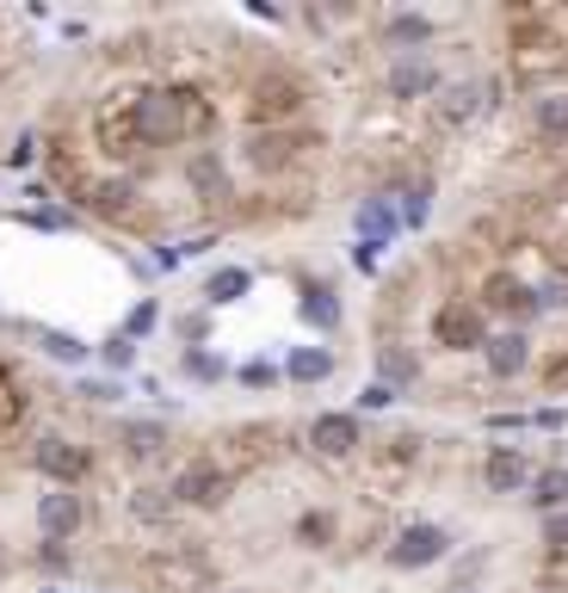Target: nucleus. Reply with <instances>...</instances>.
<instances>
[{
    "mask_svg": "<svg viewBox=\"0 0 568 593\" xmlns=\"http://www.w3.org/2000/svg\"><path fill=\"white\" fill-rule=\"evenodd\" d=\"M32 464H38V477L50 482V489H81V482L94 477V452L81 440H69V433H44V440L32 445Z\"/></svg>",
    "mask_w": 568,
    "mask_h": 593,
    "instance_id": "nucleus-1",
    "label": "nucleus"
},
{
    "mask_svg": "<svg viewBox=\"0 0 568 593\" xmlns=\"http://www.w3.org/2000/svg\"><path fill=\"white\" fill-rule=\"evenodd\" d=\"M452 556V532L445 526H408V532L390 544V569H402V575H415V569H433V563H445Z\"/></svg>",
    "mask_w": 568,
    "mask_h": 593,
    "instance_id": "nucleus-2",
    "label": "nucleus"
},
{
    "mask_svg": "<svg viewBox=\"0 0 568 593\" xmlns=\"http://www.w3.org/2000/svg\"><path fill=\"white\" fill-rule=\"evenodd\" d=\"M235 495V482H229V470H217V464H186L180 477H173V489H168V501L173 507H223V501Z\"/></svg>",
    "mask_w": 568,
    "mask_h": 593,
    "instance_id": "nucleus-3",
    "label": "nucleus"
},
{
    "mask_svg": "<svg viewBox=\"0 0 568 593\" xmlns=\"http://www.w3.org/2000/svg\"><path fill=\"white\" fill-rule=\"evenodd\" d=\"M186 99L192 94H143L136 112H131L136 136H143V143H173V136L186 131Z\"/></svg>",
    "mask_w": 568,
    "mask_h": 593,
    "instance_id": "nucleus-4",
    "label": "nucleus"
},
{
    "mask_svg": "<svg viewBox=\"0 0 568 593\" xmlns=\"http://www.w3.org/2000/svg\"><path fill=\"white\" fill-rule=\"evenodd\" d=\"M383 94L402 99V106H408V99H433L439 94V62L427 57V50H420V57H396L390 75H383Z\"/></svg>",
    "mask_w": 568,
    "mask_h": 593,
    "instance_id": "nucleus-5",
    "label": "nucleus"
},
{
    "mask_svg": "<svg viewBox=\"0 0 568 593\" xmlns=\"http://www.w3.org/2000/svg\"><path fill=\"white\" fill-rule=\"evenodd\" d=\"M494 81H452V87H439V124H470V118L494 112Z\"/></svg>",
    "mask_w": 568,
    "mask_h": 593,
    "instance_id": "nucleus-6",
    "label": "nucleus"
},
{
    "mask_svg": "<svg viewBox=\"0 0 568 593\" xmlns=\"http://www.w3.org/2000/svg\"><path fill=\"white\" fill-rule=\"evenodd\" d=\"M433 341L445 346V353H482L489 328H482V316H476L470 304H445L433 316Z\"/></svg>",
    "mask_w": 568,
    "mask_h": 593,
    "instance_id": "nucleus-7",
    "label": "nucleus"
},
{
    "mask_svg": "<svg viewBox=\"0 0 568 593\" xmlns=\"http://www.w3.org/2000/svg\"><path fill=\"white\" fill-rule=\"evenodd\" d=\"M81 519H87V507H81L75 489H44L38 495V532L44 544H62V538L81 532Z\"/></svg>",
    "mask_w": 568,
    "mask_h": 593,
    "instance_id": "nucleus-8",
    "label": "nucleus"
},
{
    "mask_svg": "<svg viewBox=\"0 0 568 593\" xmlns=\"http://www.w3.org/2000/svg\"><path fill=\"white\" fill-rule=\"evenodd\" d=\"M482 482H489V495H526L531 458L519 452V445H489V458H482Z\"/></svg>",
    "mask_w": 568,
    "mask_h": 593,
    "instance_id": "nucleus-9",
    "label": "nucleus"
},
{
    "mask_svg": "<svg viewBox=\"0 0 568 593\" xmlns=\"http://www.w3.org/2000/svg\"><path fill=\"white\" fill-rule=\"evenodd\" d=\"M482 353H489V378H501V383L526 378V365H531L526 328H501V334H489V341H482Z\"/></svg>",
    "mask_w": 568,
    "mask_h": 593,
    "instance_id": "nucleus-10",
    "label": "nucleus"
},
{
    "mask_svg": "<svg viewBox=\"0 0 568 593\" xmlns=\"http://www.w3.org/2000/svg\"><path fill=\"white\" fill-rule=\"evenodd\" d=\"M309 445H316V452H322V458H353V452H359V415H341V408H334V415H316V421H309Z\"/></svg>",
    "mask_w": 568,
    "mask_h": 593,
    "instance_id": "nucleus-11",
    "label": "nucleus"
},
{
    "mask_svg": "<svg viewBox=\"0 0 568 593\" xmlns=\"http://www.w3.org/2000/svg\"><path fill=\"white\" fill-rule=\"evenodd\" d=\"M433 38H439V20H427V13H390L383 20V44L402 50V57H420Z\"/></svg>",
    "mask_w": 568,
    "mask_h": 593,
    "instance_id": "nucleus-12",
    "label": "nucleus"
},
{
    "mask_svg": "<svg viewBox=\"0 0 568 593\" xmlns=\"http://www.w3.org/2000/svg\"><path fill=\"white\" fill-rule=\"evenodd\" d=\"M297 316H304L309 328H316V334H334V328H341V297H334V291L322 285V279H304V297H297Z\"/></svg>",
    "mask_w": 568,
    "mask_h": 593,
    "instance_id": "nucleus-13",
    "label": "nucleus"
},
{
    "mask_svg": "<svg viewBox=\"0 0 568 593\" xmlns=\"http://www.w3.org/2000/svg\"><path fill=\"white\" fill-rule=\"evenodd\" d=\"M334 353H328V346H291V353H284V365H279V378H291V383H328L334 378Z\"/></svg>",
    "mask_w": 568,
    "mask_h": 593,
    "instance_id": "nucleus-14",
    "label": "nucleus"
},
{
    "mask_svg": "<svg viewBox=\"0 0 568 593\" xmlns=\"http://www.w3.org/2000/svg\"><path fill=\"white\" fill-rule=\"evenodd\" d=\"M396 235H402L396 205H390V198H365V205H359V242H371V248H390Z\"/></svg>",
    "mask_w": 568,
    "mask_h": 593,
    "instance_id": "nucleus-15",
    "label": "nucleus"
},
{
    "mask_svg": "<svg viewBox=\"0 0 568 593\" xmlns=\"http://www.w3.org/2000/svg\"><path fill=\"white\" fill-rule=\"evenodd\" d=\"M526 501L538 514H563L568 507V464H550V470H531L526 482Z\"/></svg>",
    "mask_w": 568,
    "mask_h": 593,
    "instance_id": "nucleus-16",
    "label": "nucleus"
},
{
    "mask_svg": "<svg viewBox=\"0 0 568 593\" xmlns=\"http://www.w3.org/2000/svg\"><path fill=\"white\" fill-rule=\"evenodd\" d=\"M186 186L198 192L205 205H223V198H229V168L210 149H198V155H192V168H186Z\"/></svg>",
    "mask_w": 568,
    "mask_h": 593,
    "instance_id": "nucleus-17",
    "label": "nucleus"
},
{
    "mask_svg": "<svg viewBox=\"0 0 568 593\" xmlns=\"http://www.w3.org/2000/svg\"><path fill=\"white\" fill-rule=\"evenodd\" d=\"M247 291H254V272H247V267H217L205 279V304L210 309H229V304H242Z\"/></svg>",
    "mask_w": 568,
    "mask_h": 593,
    "instance_id": "nucleus-18",
    "label": "nucleus"
},
{
    "mask_svg": "<svg viewBox=\"0 0 568 593\" xmlns=\"http://www.w3.org/2000/svg\"><path fill=\"white\" fill-rule=\"evenodd\" d=\"M531 131H538V136H568V94H563V87L531 94Z\"/></svg>",
    "mask_w": 568,
    "mask_h": 593,
    "instance_id": "nucleus-19",
    "label": "nucleus"
},
{
    "mask_svg": "<svg viewBox=\"0 0 568 593\" xmlns=\"http://www.w3.org/2000/svg\"><path fill=\"white\" fill-rule=\"evenodd\" d=\"M118 440H124L131 458H161V452H168V427L161 421H124L118 427Z\"/></svg>",
    "mask_w": 568,
    "mask_h": 593,
    "instance_id": "nucleus-20",
    "label": "nucleus"
},
{
    "mask_svg": "<svg viewBox=\"0 0 568 593\" xmlns=\"http://www.w3.org/2000/svg\"><path fill=\"white\" fill-rule=\"evenodd\" d=\"M44 346V359H57V365H87L94 359V346L81 341V334H62V328H32Z\"/></svg>",
    "mask_w": 568,
    "mask_h": 593,
    "instance_id": "nucleus-21",
    "label": "nucleus"
},
{
    "mask_svg": "<svg viewBox=\"0 0 568 593\" xmlns=\"http://www.w3.org/2000/svg\"><path fill=\"white\" fill-rule=\"evenodd\" d=\"M297 99H304V94H297V81H266L247 118H254V124H266V118H284V112H297Z\"/></svg>",
    "mask_w": 568,
    "mask_h": 593,
    "instance_id": "nucleus-22",
    "label": "nucleus"
},
{
    "mask_svg": "<svg viewBox=\"0 0 568 593\" xmlns=\"http://www.w3.org/2000/svg\"><path fill=\"white\" fill-rule=\"evenodd\" d=\"M390 205H396L402 230H427V217H433V192H427V186H408V192H396Z\"/></svg>",
    "mask_w": 568,
    "mask_h": 593,
    "instance_id": "nucleus-23",
    "label": "nucleus"
},
{
    "mask_svg": "<svg viewBox=\"0 0 568 593\" xmlns=\"http://www.w3.org/2000/svg\"><path fill=\"white\" fill-rule=\"evenodd\" d=\"M415 378H420V365L408 359L402 346H383V353H378V383H390L396 396H402V383H415Z\"/></svg>",
    "mask_w": 568,
    "mask_h": 593,
    "instance_id": "nucleus-24",
    "label": "nucleus"
},
{
    "mask_svg": "<svg viewBox=\"0 0 568 593\" xmlns=\"http://www.w3.org/2000/svg\"><path fill=\"white\" fill-rule=\"evenodd\" d=\"M291 155H297V143H291V136H254V143H247V161H254L260 173L284 168Z\"/></svg>",
    "mask_w": 568,
    "mask_h": 593,
    "instance_id": "nucleus-25",
    "label": "nucleus"
},
{
    "mask_svg": "<svg viewBox=\"0 0 568 593\" xmlns=\"http://www.w3.org/2000/svg\"><path fill=\"white\" fill-rule=\"evenodd\" d=\"M180 371H186L192 383H217V378H229V365L217 359L210 346H186V353H180Z\"/></svg>",
    "mask_w": 568,
    "mask_h": 593,
    "instance_id": "nucleus-26",
    "label": "nucleus"
},
{
    "mask_svg": "<svg viewBox=\"0 0 568 593\" xmlns=\"http://www.w3.org/2000/svg\"><path fill=\"white\" fill-rule=\"evenodd\" d=\"M155 328H161V304H155V297H143V304H131V316H124V328H118V334H124V341H149Z\"/></svg>",
    "mask_w": 568,
    "mask_h": 593,
    "instance_id": "nucleus-27",
    "label": "nucleus"
},
{
    "mask_svg": "<svg viewBox=\"0 0 568 593\" xmlns=\"http://www.w3.org/2000/svg\"><path fill=\"white\" fill-rule=\"evenodd\" d=\"M131 198H136L131 180H106V186L94 192V211L99 217H131Z\"/></svg>",
    "mask_w": 568,
    "mask_h": 593,
    "instance_id": "nucleus-28",
    "label": "nucleus"
},
{
    "mask_svg": "<svg viewBox=\"0 0 568 593\" xmlns=\"http://www.w3.org/2000/svg\"><path fill=\"white\" fill-rule=\"evenodd\" d=\"M20 223H25V230H44V235H62V230H75V217H69V211H57V205H38V211H25Z\"/></svg>",
    "mask_w": 568,
    "mask_h": 593,
    "instance_id": "nucleus-29",
    "label": "nucleus"
},
{
    "mask_svg": "<svg viewBox=\"0 0 568 593\" xmlns=\"http://www.w3.org/2000/svg\"><path fill=\"white\" fill-rule=\"evenodd\" d=\"M94 353H99V365H106V371H131V365H136V346L124 341V334H112V341H99Z\"/></svg>",
    "mask_w": 568,
    "mask_h": 593,
    "instance_id": "nucleus-30",
    "label": "nucleus"
},
{
    "mask_svg": "<svg viewBox=\"0 0 568 593\" xmlns=\"http://www.w3.org/2000/svg\"><path fill=\"white\" fill-rule=\"evenodd\" d=\"M131 514H136V519H168V514H173L168 489H136V495H131Z\"/></svg>",
    "mask_w": 568,
    "mask_h": 593,
    "instance_id": "nucleus-31",
    "label": "nucleus"
},
{
    "mask_svg": "<svg viewBox=\"0 0 568 593\" xmlns=\"http://www.w3.org/2000/svg\"><path fill=\"white\" fill-rule=\"evenodd\" d=\"M75 396H81V403H99V408H106V403H118V396H124V383H118V378H81Z\"/></svg>",
    "mask_w": 568,
    "mask_h": 593,
    "instance_id": "nucleus-32",
    "label": "nucleus"
},
{
    "mask_svg": "<svg viewBox=\"0 0 568 593\" xmlns=\"http://www.w3.org/2000/svg\"><path fill=\"white\" fill-rule=\"evenodd\" d=\"M526 427H538V433H563V427H568V408H531Z\"/></svg>",
    "mask_w": 568,
    "mask_h": 593,
    "instance_id": "nucleus-33",
    "label": "nucleus"
},
{
    "mask_svg": "<svg viewBox=\"0 0 568 593\" xmlns=\"http://www.w3.org/2000/svg\"><path fill=\"white\" fill-rule=\"evenodd\" d=\"M235 378H242L247 390H266V383L279 378V365H266V359H254V365H242V371H235Z\"/></svg>",
    "mask_w": 568,
    "mask_h": 593,
    "instance_id": "nucleus-34",
    "label": "nucleus"
},
{
    "mask_svg": "<svg viewBox=\"0 0 568 593\" xmlns=\"http://www.w3.org/2000/svg\"><path fill=\"white\" fill-rule=\"evenodd\" d=\"M390 403H396V390H390V383H365V390H359V408H371V415L390 408Z\"/></svg>",
    "mask_w": 568,
    "mask_h": 593,
    "instance_id": "nucleus-35",
    "label": "nucleus"
},
{
    "mask_svg": "<svg viewBox=\"0 0 568 593\" xmlns=\"http://www.w3.org/2000/svg\"><path fill=\"white\" fill-rule=\"evenodd\" d=\"M544 544H550V551H568V514H550V526H544Z\"/></svg>",
    "mask_w": 568,
    "mask_h": 593,
    "instance_id": "nucleus-36",
    "label": "nucleus"
},
{
    "mask_svg": "<svg viewBox=\"0 0 568 593\" xmlns=\"http://www.w3.org/2000/svg\"><path fill=\"white\" fill-rule=\"evenodd\" d=\"M378 260H383V248H371V242L353 248V267H359V272H378Z\"/></svg>",
    "mask_w": 568,
    "mask_h": 593,
    "instance_id": "nucleus-37",
    "label": "nucleus"
},
{
    "mask_svg": "<svg viewBox=\"0 0 568 593\" xmlns=\"http://www.w3.org/2000/svg\"><path fill=\"white\" fill-rule=\"evenodd\" d=\"M32 155H38V143H32V136H20V143H13V155H7V161H13V168H32Z\"/></svg>",
    "mask_w": 568,
    "mask_h": 593,
    "instance_id": "nucleus-38",
    "label": "nucleus"
},
{
    "mask_svg": "<svg viewBox=\"0 0 568 593\" xmlns=\"http://www.w3.org/2000/svg\"><path fill=\"white\" fill-rule=\"evenodd\" d=\"M0 563H7V551H0Z\"/></svg>",
    "mask_w": 568,
    "mask_h": 593,
    "instance_id": "nucleus-39",
    "label": "nucleus"
},
{
    "mask_svg": "<svg viewBox=\"0 0 568 593\" xmlns=\"http://www.w3.org/2000/svg\"><path fill=\"white\" fill-rule=\"evenodd\" d=\"M44 593H57V588H44Z\"/></svg>",
    "mask_w": 568,
    "mask_h": 593,
    "instance_id": "nucleus-40",
    "label": "nucleus"
}]
</instances>
